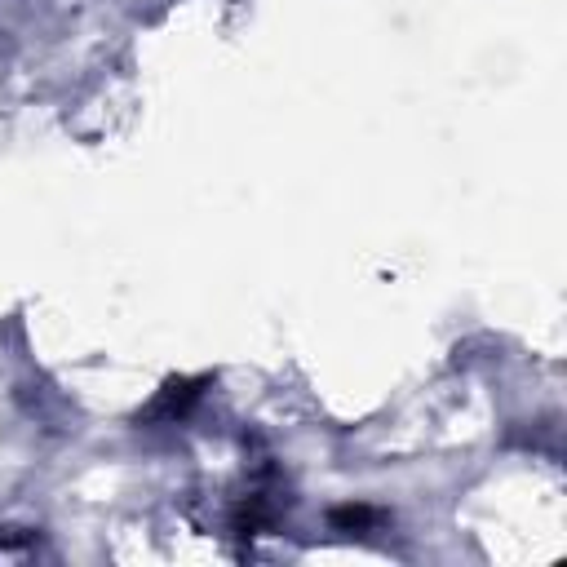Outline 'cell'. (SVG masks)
<instances>
[{"instance_id": "1", "label": "cell", "mask_w": 567, "mask_h": 567, "mask_svg": "<svg viewBox=\"0 0 567 567\" xmlns=\"http://www.w3.org/2000/svg\"><path fill=\"white\" fill-rule=\"evenodd\" d=\"M328 523H333L337 532H364L377 523V510H368V505H337V510L328 514Z\"/></svg>"}]
</instances>
